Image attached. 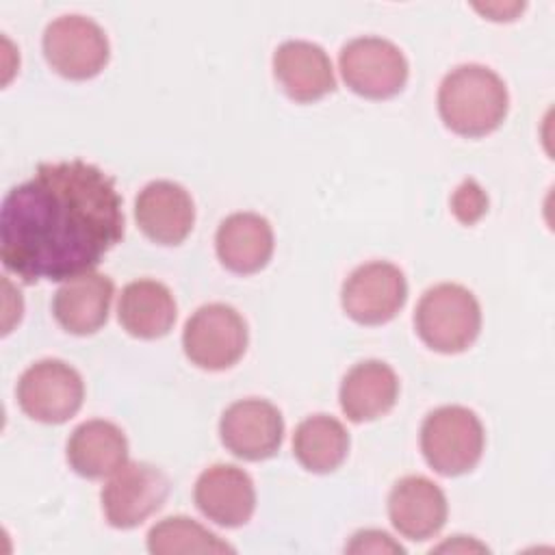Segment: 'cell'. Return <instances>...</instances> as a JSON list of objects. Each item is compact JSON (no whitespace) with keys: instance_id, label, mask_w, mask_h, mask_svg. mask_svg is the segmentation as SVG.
I'll use <instances>...</instances> for the list:
<instances>
[{"instance_id":"obj_2","label":"cell","mask_w":555,"mask_h":555,"mask_svg":"<svg viewBox=\"0 0 555 555\" xmlns=\"http://www.w3.org/2000/svg\"><path fill=\"white\" fill-rule=\"evenodd\" d=\"M509 108L503 78L486 65L464 63L453 67L438 87V113L444 126L468 139L494 132Z\"/></svg>"},{"instance_id":"obj_1","label":"cell","mask_w":555,"mask_h":555,"mask_svg":"<svg viewBox=\"0 0 555 555\" xmlns=\"http://www.w3.org/2000/svg\"><path fill=\"white\" fill-rule=\"evenodd\" d=\"M121 195L100 167L39 163L0 210V258L26 284L65 282L93 271L124 238Z\"/></svg>"},{"instance_id":"obj_22","label":"cell","mask_w":555,"mask_h":555,"mask_svg":"<svg viewBox=\"0 0 555 555\" xmlns=\"http://www.w3.org/2000/svg\"><path fill=\"white\" fill-rule=\"evenodd\" d=\"M147 551L152 555L234 553V546L189 516H169L147 531Z\"/></svg>"},{"instance_id":"obj_7","label":"cell","mask_w":555,"mask_h":555,"mask_svg":"<svg viewBox=\"0 0 555 555\" xmlns=\"http://www.w3.org/2000/svg\"><path fill=\"white\" fill-rule=\"evenodd\" d=\"M338 67L345 85L369 100L397 95L410 74L405 54L388 39L356 37L340 48Z\"/></svg>"},{"instance_id":"obj_15","label":"cell","mask_w":555,"mask_h":555,"mask_svg":"<svg viewBox=\"0 0 555 555\" xmlns=\"http://www.w3.org/2000/svg\"><path fill=\"white\" fill-rule=\"evenodd\" d=\"M273 76L284 93L301 104L317 102L336 89L327 52L304 39H291L275 48Z\"/></svg>"},{"instance_id":"obj_23","label":"cell","mask_w":555,"mask_h":555,"mask_svg":"<svg viewBox=\"0 0 555 555\" xmlns=\"http://www.w3.org/2000/svg\"><path fill=\"white\" fill-rule=\"evenodd\" d=\"M451 210L462 223L473 225L488 210V197L475 180H464L451 197Z\"/></svg>"},{"instance_id":"obj_8","label":"cell","mask_w":555,"mask_h":555,"mask_svg":"<svg viewBox=\"0 0 555 555\" xmlns=\"http://www.w3.org/2000/svg\"><path fill=\"white\" fill-rule=\"evenodd\" d=\"M15 395L26 416L39 423L61 425L80 410L85 382L67 362L46 358L22 373Z\"/></svg>"},{"instance_id":"obj_16","label":"cell","mask_w":555,"mask_h":555,"mask_svg":"<svg viewBox=\"0 0 555 555\" xmlns=\"http://www.w3.org/2000/svg\"><path fill=\"white\" fill-rule=\"evenodd\" d=\"M113 295L115 284L108 275L87 271L59 286L52 299V314L65 332L87 336L106 323Z\"/></svg>"},{"instance_id":"obj_13","label":"cell","mask_w":555,"mask_h":555,"mask_svg":"<svg viewBox=\"0 0 555 555\" xmlns=\"http://www.w3.org/2000/svg\"><path fill=\"white\" fill-rule=\"evenodd\" d=\"M197 509L221 527H243L256 509L251 477L234 464H212L195 481Z\"/></svg>"},{"instance_id":"obj_18","label":"cell","mask_w":555,"mask_h":555,"mask_svg":"<svg viewBox=\"0 0 555 555\" xmlns=\"http://www.w3.org/2000/svg\"><path fill=\"white\" fill-rule=\"evenodd\" d=\"M399 397V377L382 360L353 364L343 377L338 401L351 423H366L388 414Z\"/></svg>"},{"instance_id":"obj_9","label":"cell","mask_w":555,"mask_h":555,"mask_svg":"<svg viewBox=\"0 0 555 555\" xmlns=\"http://www.w3.org/2000/svg\"><path fill=\"white\" fill-rule=\"evenodd\" d=\"M408 299L403 271L386 260L356 267L343 284L340 304L349 319L360 325H382L392 321Z\"/></svg>"},{"instance_id":"obj_11","label":"cell","mask_w":555,"mask_h":555,"mask_svg":"<svg viewBox=\"0 0 555 555\" xmlns=\"http://www.w3.org/2000/svg\"><path fill=\"white\" fill-rule=\"evenodd\" d=\"M219 436L238 460L260 462L278 453L284 440V418L267 399H241L223 410Z\"/></svg>"},{"instance_id":"obj_21","label":"cell","mask_w":555,"mask_h":555,"mask_svg":"<svg viewBox=\"0 0 555 555\" xmlns=\"http://www.w3.org/2000/svg\"><path fill=\"white\" fill-rule=\"evenodd\" d=\"M349 451V434L345 425L330 414H312L304 418L293 434V453L310 473L336 470Z\"/></svg>"},{"instance_id":"obj_5","label":"cell","mask_w":555,"mask_h":555,"mask_svg":"<svg viewBox=\"0 0 555 555\" xmlns=\"http://www.w3.org/2000/svg\"><path fill=\"white\" fill-rule=\"evenodd\" d=\"M182 349L204 371L234 366L247 349V323L228 304H204L184 323Z\"/></svg>"},{"instance_id":"obj_24","label":"cell","mask_w":555,"mask_h":555,"mask_svg":"<svg viewBox=\"0 0 555 555\" xmlns=\"http://www.w3.org/2000/svg\"><path fill=\"white\" fill-rule=\"evenodd\" d=\"M347 553H405V548L395 542L386 531L364 529L351 535V542L345 546Z\"/></svg>"},{"instance_id":"obj_20","label":"cell","mask_w":555,"mask_h":555,"mask_svg":"<svg viewBox=\"0 0 555 555\" xmlns=\"http://www.w3.org/2000/svg\"><path fill=\"white\" fill-rule=\"evenodd\" d=\"M176 299L163 282L132 280L121 288L117 319L134 338L154 340L169 334L176 323Z\"/></svg>"},{"instance_id":"obj_3","label":"cell","mask_w":555,"mask_h":555,"mask_svg":"<svg viewBox=\"0 0 555 555\" xmlns=\"http://www.w3.org/2000/svg\"><path fill=\"white\" fill-rule=\"evenodd\" d=\"M414 327L418 338L438 353L466 351L481 332L479 301L462 284H436L421 295Z\"/></svg>"},{"instance_id":"obj_14","label":"cell","mask_w":555,"mask_h":555,"mask_svg":"<svg viewBox=\"0 0 555 555\" xmlns=\"http://www.w3.org/2000/svg\"><path fill=\"white\" fill-rule=\"evenodd\" d=\"M449 505L438 483L423 475L401 477L388 494L392 527L412 542L434 538L447 522Z\"/></svg>"},{"instance_id":"obj_10","label":"cell","mask_w":555,"mask_h":555,"mask_svg":"<svg viewBox=\"0 0 555 555\" xmlns=\"http://www.w3.org/2000/svg\"><path fill=\"white\" fill-rule=\"evenodd\" d=\"M169 494L165 473L147 462H126L102 488V509L111 527L132 529L158 512Z\"/></svg>"},{"instance_id":"obj_4","label":"cell","mask_w":555,"mask_h":555,"mask_svg":"<svg viewBox=\"0 0 555 555\" xmlns=\"http://www.w3.org/2000/svg\"><path fill=\"white\" fill-rule=\"evenodd\" d=\"M486 434L479 416L464 405L431 410L421 425V451L425 462L444 477L473 470L483 453Z\"/></svg>"},{"instance_id":"obj_17","label":"cell","mask_w":555,"mask_h":555,"mask_svg":"<svg viewBox=\"0 0 555 555\" xmlns=\"http://www.w3.org/2000/svg\"><path fill=\"white\" fill-rule=\"evenodd\" d=\"M271 223L256 212L228 215L215 234V249L221 264L238 275H249L267 267L273 256Z\"/></svg>"},{"instance_id":"obj_19","label":"cell","mask_w":555,"mask_h":555,"mask_svg":"<svg viewBox=\"0 0 555 555\" xmlns=\"http://www.w3.org/2000/svg\"><path fill=\"white\" fill-rule=\"evenodd\" d=\"M65 453L80 477L104 479L128 462V440L115 423L91 418L72 431Z\"/></svg>"},{"instance_id":"obj_6","label":"cell","mask_w":555,"mask_h":555,"mask_svg":"<svg viewBox=\"0 0 555 555\" xmlns=\"http://www.w3.org/2000/svg\"><path fill=\"white\" fill-rule=\"evenodd\" d=\"M43 56L63 78L89 80L98 76L111 56L106 33L85 15H61L43 30Z\"/></svg>"},{"instance_id":"obj_12","label":"cell","mask_w":555,"mask_h":555,"mask_svg":"<svg viewBox=\"0 0 555 555\" xmlns=\"http://www.w3.org/2000/svg\"><path fill=\"white\" fill-rule=\"evenodd\" d=\"M134 219L150 241L158 245H180L193 230L195 204L182 184L154 180L139 191Z\"/></svg>"}]
</instances>
